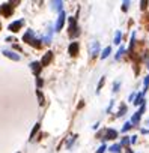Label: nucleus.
Segmentation results:
<instances>
[{"label":"nucleus","instance_id":"obj_1","mask_svg":"<svg viewBox=\"0 0 149 153\" xmlns=\"http://www.w3.org/2000/svg\"><path fill=\"white\" fill-rule=\"evenodd\" d=\"M23 42H26V44H29V45H32V47H35V48H41V39H36V36H35V32L33 30H27L24 35H23Z\"/></svg>","mask_w":149,"mask_h":153},{"label":"nucleus","instance_id":"obj_2","mask_svg":"<svg viewBox=\"0 0 149 153\" xmlns=\"http://www.w3.org/2000/svg\"><path fill=\"white\" fill-rule=\"evenodd\" d=\"M69 20V36L71 38H75V36H78V26H77V18L75 17H71V18H68Z\"/></svg>","mask_w":149,"mask_h":153},{"label":"nucleus","instance_id":"obj_3","mask_svg":"<svg viewBox=\"0 0 149 153\" xmlns=\"http://www.w3.org/2000/svg\"><path fill=\"white\" fill-rule=\"evenodd\" d=\"M145 110H146V105L143 104L142 107H140V110L137 111V113H134V116L131 117V125H139V122H140V119H142V114L145 113Z\"/></svg>","mask_w":149,"mask_h":153},{"label":"nucleus","instance_id":"obj_4","mask_svg":"<svg viewBox=\"0 0 149 153\" xmlns=\"http://www.w3.org/2000/svg\"><path fill=\"white\" fill-rule=\"evenodd\" d=\"M12 5L11 3H3L2 6H0V14H2L3 17H11L12 15Z\"/></svg>","mask_w":149,"mask_h":153},{"label":"nucleus","instance_id":"obj_5","mask_svg":"<svg viewBox=\"0 0 149 153\" xmlns=\"http://www.w3.org/2000/svg\"><path fill=\"white\" fill-rule=\"evenodd\" d=\"M65 18H66V15H65V12L62 11V12L59 14V18H57V21H56L54 32H60V30H62V27H63V24H65Z\"/></svg>","mask_w":149,"mask_h":153},{"label":"nucleus","instance_id":"obj_6","mask_svg":"<svg viewBox=\"0 0 149 153\" xmlns=\"http://www.w3.org/2000/svg\"><path fill=\"white\" fill-rule=\"evenodd\" d=\"M118 138V131L116 129H113V128H109L104 131V138L102 140H115Z\"/></svg>","mask_w":149,"mask_h":153},{"label":"nucleus","instance_id":"obj_7","mask_svg":"<svg viewBox=\"0 0 149 153\" xmlns=\"http://www.w3.org/2000/svg\"><path fill=\"white\" fill-rule=\"evenodd\" d=\"M23 24H24V20H18V21H14V23H11V24H9V30H11L12 33H17L18 30H21Z\"/></svg>","mask_w":149,"mask_h":153},{"label":"nucleus","instance_id":"obj_8","mask_svg":"<svg viewBox=\"0 0 149 153\" xmlns=\"http://www.w3.org/2000/svg\"><path fill=\"white\" fill-rule=\"evenodd\" d=\"M51 59H53V53H51V51H47L45 54H44L42 60L39 62V63H41V66H42V68H44V66H48V63L51 62Z\"/></svg>","mask_w":149,"mask_h":153},{"label":"nucleus","instance_id":"obj_9","mask_svg":"<svg viewBox=\"0 0 149 153\" xmlns=\"http://www.w3.org/2000/svg\"><path fill=\"white\" fill-rule=\"evenodd\" d=\"M68 51H69L71 56H78V51H80V45H78V42H71Z\"/></svg>","mask_w":149,"mask_h":153},{"label":"nucleus","instance_id":"obj_10","mask_svg":"<svg viewBox=\"0 0 149 153\" xmlns=\"http://www.w3.org/2000/svg\"><path fill=\"white\" fill-rule=\"evenodd\" d=\"M3 54L8 57V59H12L14 62H18L20 60V56L17 53H14V51H11V50H3Z\"/></svg>","mask_w":149,"mask_h":153},{"label":"nucleus","instance_id":"obj_11","mask_svg":"<svg viewBox=\"0 0 149 153\" xmlns=\"http://www.w3.org/2000/svg\"><path fill=\"white\" fill-rule=\"evenodd\" d=\"M98 53H100V42L93 41V42L91 44V57H95Z\"/></svg>","mask_w":149,"mask_h":153},{"label":"nucleus","instance_id":"obj_12","mask_svg":"<svg viewBox=\"0 0 149 153\" xmlns=\"http://www.w3.org/2000/svg\"><path fill=\"white\" fill-rule=\"evenodd\" d=\"M30 69H32V72H33L35 75H39V72H41L42 66H41L39 62H32V63H30Z\"/></svg>","mask_w":149,"mask_h":153},{"label":"nucleus","instance_id":"obj_13","mask_svg":"<svg viewBox=\"0 0 149 153\" xmlns=\"http://www.w3.org/2000/svg\"><path fill=\"white\" fill-rule=\"evenodd\" d=\"M143 96H145V93H143V92L140 93V95H136V98H134L133 104H134V105H140V107H142V105L145 104V99H143Z\"/></svg>","mask_w":149,"mask_h":153},{"label":"nucleus","instance_id":"obj_14","mask_svg":"<svg viewBox=\"0 0 149 153\" xmlns=\"http://www.w3.org/2000/svg\"><path fill=\"white\" fill-rule=\"evenodd\" d=\"M62 6H63V3H62V2H59V0H57V2H51V9L57 11L59 14L63 11V8H62Z\"/></svg>","mask_w":149,"mask_h":153},{"label":"nucleus","instance_id":"obj_15","mask_svg":"<svg viewBox=\"0 0 149 153\" xmlns=\"http://www.w3.org/2000/svg\"><path fill=\"white\" fill-rule=\"evenodd\" d=\"M51 38H53V29H48V33L44 36L42 42H44V44H50V42H51Z\"/></svg>","mask_w":149,"mask_h":153},{"label":"nucleus","instance_id":"obj_16","mask_svg":"<svg viewBox=\"0 0 149 153\" xmlns=\"http://www.w3.org/2000/svg\"><path fill=\"white\" fill-rule=\"evenodd\" d=\"M36 96H38L39 105H41V107H44V104H45V98H44V95H42V92H41L39 89H36Z\"/></svg>","mask_w":149,"mask_h":153},{"label":"nucleus","instance_id":"obj_17","mask_svg":"<svg viewBox=\"0 0 149 153\" xmlns=\"http://www.w3.org/2000/svg\"><path fill=\"white\" fill-rule=\"evenodd\" d=\"M110 53H111V48H110V47L104 48V50H102V53H101V59H107V57L110 56Z\"/></svg>","mask_w":149,"mask_h":153},{"label":"nucleus","instance_id":"obj_18","mask_svg":"<svg viewBox=\"0 0 149 153\" xmlns=\"http://www.w3.org/2000/svg\"><path fill=\"white\" fill-rule=\"evenodd\" d=\"M120 149H122L120 144H113V146H111L109 150H110L111 153H120Z\"/></svg>","mask_w":149,"mask_h":153},{"label":"nucleus","instance_id":"obj_19","mask_svg":"<svg viewBox=\"0 0 149 153\" xmlns=\"http://www.w3.org/2000/svg\"><path fill=\"white\" fill-rule=\"evenodd\" d=\"M125 113H127V105H125V104H122L120 108H119V111H118V117H122Z\"/></svg>","mask_w":149,"mask_h":153},{"label":"nucleus","instance_id":"obj_20","mask_svg":"<svg viewBox=\"0 0 149 153\" xmlns=\"http://www.w3.org/2000/svg\"><path fill=\"white\" fill-rule=\"evenodd\" d=\"M128 144H130V137L122 138V141H120V147H127V149H128Z\"/></svg>","mask_w":149,"mask_h":153},{"label":"nucleus","instance_id":"obj_21","mask_svg":"<svg viewBox=\"0 0 149 153\" xmlns=\"http://www.w3.org/2000/svg\"><path fill=\"white\" fill-rule=\"evenodd\" d=\"M120 39H122V33L118 30V32H116V35H115V44H116V45H119V44H120Z\"/></svg>","mask_w":149,"mask_h":153},{"label":"nucleus","instance_id":"obj_22","mask_svg":"<svg viewBox=\"0 0 149 153\" xmlns=\"http://www.w3.org/2000/svg\"><path fill=\"white\" fill-rule=\"evenodd\" d=\"M124 53H125V48H124V47H120V48L118 50V53H116V57H115V59L119 60V59L122 57V54H124Z\"/></svg>","mask_w":149,"mask_h":153},{"label":"nucleus","instance_id":"obj_23","mask_svg":"<svg viewBox=\"0 0 149 153\" xmlns=\"http://www.w3.org/2000/svg\"><path fill=\"white\" fill-rule=\"evenodd\" d=\"M75 138H77V135H72V137H69V140H68V143H66V149H69V147H71V144H74Z\"/></svg>","mask_w":149,"mask_h":153},{"label":"nucleus","instance_id":"obj_24","mask_svg":"<svg viewBox=\"0 0 149 153\" xmlns=\"http://www.w3.org/2000/svg\"><path fill=\"white\" fill-rule=\"evenodd\" d=\"M143 87H145L143 93H146V90H148V87H149V75H148V77H145V81H143Z\"/></svg>","mask_w":149,"mask_h":153},{"label":"nucleus","instance_id":"obj_25","mask_svg":"<svg viewBox=\"0 0 149 153\" xmlns=\"http://www.w3.org/2000/svg\"><path fill=\"white\" fill-rule=\"evenodd\" d=\"M38 129H39V123H36V125H35V128L32 129V134H30V140L35 137V134H36L38 132Z\"/></svg>","mask_w":149,"mask_h":153},{"label":"nucleus","instance_id":"obj_26","mask_svg":"<svg viewBox=\"0 0 149 153\" xmlns=\"http://www.w3.org/2000/svg\"><path fill=\"white\" fill-rule=\"evenodd\" d=\"M104 81H106V78H104V77H102V78L100 80V83H98V87H96V93H100V90H101V87L104 86Z\"/></svg>","mask_w":149,"mask_h":153},{"label":"nucleus","instance_id":"obj_27","mask_svg":"<svg viewBox=\"0 0 149 153\" xmlns=\"http://www.w3.org/2000/svg\"><path fill=\"white\" fill-rule=\"evenodd\" d=\"M131 128H133V125H131L130 122H127V123L124 125V128H122V132H127V131H130Z\"/></svg>","mask_w":149,"mask_h":153},{"label":"nucleus","instance_id":"obj_28","mask_svg":"<svg viewBox=\"0 0 149 153\" xmlns=\"http://www.w3.org/2000/svg\"><path fill=\"white\" fill-rule=\"evenodd\" d=\"M128 6H130V2H124V3H122V11H128Z\"/></svg>","mask_w":149,"mask_h":153},{"label":"nucleus","instance_id":"obj_29","mask_svg":"<svg viewBox=\"0 0 149 153\" xmlns=\"http://www.w3.org/2000/svg\"><path fill=\"white\" fill-rule=\"evenodd\" d=\"M106 149H107V147H106V144H102V146H101L98 150H96V153H104V152H106Z\"/></svg>","mask_w":149,"mask_h":153},{"label":"nucleus","instance_id":"obj_30","mask_svg":"<svg viewBox=\"0 0 149 153\" xmlns=\"http://www.w3.org/2000/svg\"><path fill=\"white\" fill-rule=\"evenodd\" d=\"M119 86H120V83L119 81H116L115 84H113V92H118V89H119Z\"/></svg>","mask_w":149,"mask_h":153},{"label":"nucleus","instance_id":"obj_31","mask_svg":"<svg viewBox=\"0 0 149 153\" xmlns=\"http://www.w3.org/2000/svg\"><path fill=\"white\" fill-rule=\"evenodd\" d=\"M136 141H137V137H136V135H133V137H130V143H133V144H134Z\"/></svg>","mask_w":149,"mask_h":153},{"label":"nucleus","instance_id":"obj_32","mask_svg":"<svg viewBox=\"0 0 149 153\" xmlns=\"http://www.w3.org/2000/svg\"><path fill=\"white\" fill-rule=\"evenodd\" d=\"M36 83H38V87H41V86L44 84V81H42V80H41V78L38 77V78H36Z\"/></svg>","mask_w":149,"mask_h":153},{"label":"nucleus","instance_id":"obj_33","mask_svg":"<svg viewBox=\"0 0 149 153\" xmlns=\"http://www.w3.org/2000/svg\"><path fill=\"white\" fill-rule=\"evenodd\" d=\"M134 98H136V93H133V95H130V101H134Z\"/></svg>","mask_w":149,"mask_h":153},{"label":"nucleus","instance_id":"obj_34","mask_svg":"<svg viewBox=\"0 0 149 153\" xmlns=\"http://www.w3.org/2000/svg\"><path fill=\"white\" fill-rule=\"evenodd\" d=\"M146 5H148V2H142V9H145V8H146Z\"/></svg>","mask_w":149,"mask_h":153},{"label":"nucleus","instance_id":"obj_35","mask_svg":"<svg viewBox=\"0 0 149 153\" xmlns=\"http://www.w3.org/2000/svg\"><path fill=\"white\" fill-rule=\"evenodd\" d=\"M127 153H133V150H131V149H127Z\"/></svg>","mask_w":149,"mask_h":153},{"label":"nucleus","instance_id":"obj_36","mask_svg":"<svg viewBox=\"0 0 149 153\" xmlns=\"http://www.w3.org/2000/svg\"><path fill=\"white\" fill-rule=\"evenodd\" d=\"M0 29H2V24H0Z\"/></svg>","mask_w":149,"mask_h":153},{"label":"nucleus","instance_id":"obj_37","mask_svg":"<svg viewBox=\"0 0 149 153\" xmlns=\"http://www.w3.org/2000/svg\"><path fill=\"white\" fill-rule=\"evenodd\" d=\"M148 68H149V65H148Z\"/></svg>","mask_w":149,"mask_h":153},{"label":"nucleus","instance_id":"obj_38","mask_svg":"<svg viewBox=\"0 0 149 153\" xmlns=\"http://www.w3.org/2000/svg\"><path fill=\"white\" fill-rule=\"evenodd\" d=\"M18 153H20V152H18Z\"/></svg>","mask_w":149,"mask_h":153}]
</instances>
